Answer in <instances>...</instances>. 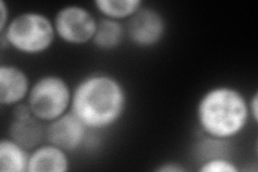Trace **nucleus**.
<instances>
[{"instance_id": "1a4fd4ad", "label": "nucleus", "mask_w": 258, "mask_h": 172, "mask_svg": "<svg viewBox=\"0 0 258 172\" xmlns=\"http://www.w3.org/2000/svg\"><path fill=\"white\" fill-rule=\"evenodd\" d=\"M27 73L16 65L2 64L0 66V104L13 108L25 102L30 87Z\"/></svg>"}, {"instance_id": "0eeeda50", "label": "nucleus", "mask_w": 258, "mask_h": 172, "mask_svg": "<svg viewBox=\"0 0 258 172\" xmlns=\"http://www.w3.org/2000/svg\"><path fill=\"white\" fill-rule=\"evenodd\" d=\"M91 130L74 113L64 116L46 124L45 140L68 153L80 150L85 143Z\"/></svg>"}, {"instance_id": "423d86ee", "label": "nucleus", "mask_w": 258, "mask_h": 172, "mask_svg": "<svg viewBox=\"0 0 258 172\" xmlns=\"http://www.w3.org/2000/svg\"><path fill=\"white\" fill-rule=\"evenodd\" d=\"M126 37L140 48H152L163 41L167 24L164 15L155 8L143 6L127 21Z\"/></svg>"}, {"instance_id": "2eb2a0df", "label": "nucleus", "mask_w": 258, "mask_h": 172, "mask_svg": "<svg viewBox=\"0 0 258 172\" xmlns=\"http://www.w3.org/2000/svg\"><path fill=\"white\" fill-rule=\"evenodd\" d=\"M157 172H185L186 168L179 162L169 161V162H163L155 169Z\"/></svg>"}, {"instance_id": "6e6552de", "label": "nucleus", "mask_w": 258, "mask_h": 172, "mask_svg": "<svg viewBox=\"0 0 258 172\" xmlns=\"http://www.w3.org/2000/svg\"><path fill=\"white\" fill-rule=\"evenodd\" d=\"M46 124L36 119L25 102L13 106V116L9 127V137L28 151L42 144L45 139Z\"/></svg>"}, {"instance_id": "4468645a", "label": "nucleus", "mask_w": 258, "mask_h": 172, "mask_svg": "<svg viewBox=\"0 0 258 172\" xmlns=\"http://www.w3.org/2000/svg\"><path fill=\"white\" fill-rule=\"evenodd\" d=\"M200 172H238L239 168L236 162L228 157L220 155L204 159L199 166Z\"/></svg>"}, {"instance_id": "39448f33", "label": "nucleus", "mask_w": 258, "mask_h": 172, "mask_svg": "<svg viewBox=\"0 0 258 172\" xmlns=\"http://www.w3.org/2000/svg\"><path fill=\"white\" fill-rule=\"evenodd\" d=\"M53 24L56 38L68 45L81 46L93 41L98 20L80 5H67L55 13Z\"/></svg>"}, {"instance_id": "dca6fc26", "label": "nucleus", "mask_w": 258, "mask_h": 172, "mask_svg": "<svg viewBox=\"0 0 258 172\" xmlns=\"http://www.w3.org/2000/svg\"><path fill=\"white\" fill-rule=\"evenodd\" d=\"M10 20L11 18H10L9 7H8V5L4 2V0H2V2H0V32L6 29Z\"/></svg>"}, {"instance_id": "f257e3e1", "label": "nucleus", "mask_w": 258, "mask_h": 172, "mask_svg": "<svg viewBox=\"0 0 258 172\" xmlns=\"http://www.w3.org/2000/svg\"><path fill=\"white\" fill-rule=\"evenodd\" d=\"M127 106L125 85L108 72L88 73L72 88L70 111L91 132L114 127L125 116Z\"/></svg>"}, {"instance_id": "ddd939ff", "label": "nucleus", "mask_w": 258, "mask_h": 172, "mask_svg": "<svg viewBox=\"0 0 258 172\" xmlns=\"http://www.w3.org/2000/svg\"><path fill=\"white\" fill-rule=\"evenodd\" d=\"M94 6L103 19L122 23L131 19L144 4L141 0H96Z\"/></svg>"}, {"instance_id": "f03ea898", "label": "nucleus", "mask_w": 258, "mask_h": 172, "mask_svg": "<svg viewBox=\"0 0 258 172\" xmlns=\"http://www.w3.org/2000/svg\"><path fill=\"white\" fill-rule=\"evenodd\" d=\"M195 114L200 133L223 142L240 136L251 121L248 99L231 85H215L207 89L199 98Z\"/></svg>"}, {"instance_id": "f3484780", "label": "nucleus", "mask_w": 258, "mask_h": 172, "mask_svg": "<svg viewBox=\"0 0 258 172\" xmlns=\"http://www.w3.org/2000/svg\"><path fill=\"white\" fill-rule=\"evenodd\" d=\"M248 111L251 116V121L254 124L258 123V93L255 92L248 99Z\"/></svg>"}, {"instance_id": "20e7f679", "label": "nucleus", "mask_w": 258, "mask_h": 172, "mask_svg": "<svg viewBox=\"0 0 258 172\" xmlns=\"http://www.w3.org/2000/svg\"><path fill=\"white\" fill-rule=\"evenodd\" d=\"M72 87L58 75H44L31 84L26 103L36 119L48 124L68 113Z\"/></svg>"}, {"instance_id": "f8f14e48", "label": "nucleus", "mask_w": 258, "mask_h": 172, "mask_svg": "<svg viewBox=\"0 0 258 172\" xmlns=\"http://www.w3.org/2000/svg\"><path fill=\"white\" fill-rule=\"evenodd\" d=\"M29 153L10 137L3 138L0 141V171L27 172Z\"/></svg>"}, {"instance_id": "9d476101", "label": "nucleus", "mask_w": 258, "mask_h": 172, "mask_svg": "<svg viewBox=\"0 0 258 172\" xmlns=\"http://www.w3.org/2000/svg\"><path fill=\"white\" fill-rule=\"evenodd\" d=\"M69 169L68 152L57 145L42 143L29 153L27 172H67Z\"/></svg>"}, {"instance_id": "9b49d317", "label": "nucleus", "mask_w": 258, "mask_h": 172, "mask_svg": "<svg viewBox=\"0 0 258 172\" xmlns=\"http://www.w3.org/2000/svg\"><path fill=\"white\" fill-rule=\"evenodd\" d=\"M126 28L120 22L101 18L98 20L92 43L100 51H114L122 45Z\"/></svg>"}, {"instance_id": "7ed1b4c3", "label": "nucleus", "mask_w": 258, "mask_h": 172, "mask_svg": "<svg viewBox=\"0 0 258 172\" xmlns=\"http://www.w3.org/2000/svg\"><path fill=\"white\" fill-rule=\"evenodd\" d=\"M0 34L3 46L7 44L25 56L47 52L56 39L53 19L38 11H24L14 15Z\"/></svg>"}]
</instances>
